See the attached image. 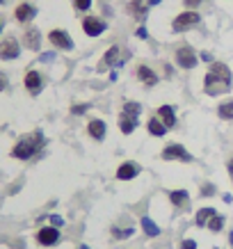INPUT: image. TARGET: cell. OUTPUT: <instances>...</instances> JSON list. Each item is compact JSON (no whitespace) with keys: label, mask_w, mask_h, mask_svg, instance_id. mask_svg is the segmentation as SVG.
I'll list each match as a JSON object with an SVG mask.
<instances>
[{"label":"cell","mask_w":233,"mask_h":249,"mask_svg":"<svg viewBox=\"0 0 233 249\" xmlns=\"http://www.w3.org/2000/svg\"><path fill=\"white\" fill-rule=\"evenodd\" d=\"M233 87V73L224 62H211L208 73L203 76V91L208 96H222L229 94Z\"/></svg>","instance_id":"obj_1"},{"label":"cell","mask_w":233,"mask_h":249,"mask_svg":"<svg viewBox=\"0 0 233 249\" xmlns=\"http://www.w3.org/2000/svg\"><path fill=\"white\" fill-rule=\"evenodd\" d=\"M46 144V137L41 130H35V133H28V135H23L18 142L12 146V158L14 160H32L37 156L41 149H44Z\"/></svg>","instance_id":"obj_2"},{"label":"cell","mask_w":233,"mask_h":249,"mask_svg":"<svg viewBox=\"0 0 233 249\" xmlns=\"http://www.w3.org/2000/svg\"><path fill=\"white\" fill-rule=\"evenodd\" d=\"M174 60L179 64V69L183 71H192V69L199 64V55L190 44H179L176 46V53H174Z\"/></svg>","instance_id":"obj_3"},{"label":"cell","mask_w":233,"mask_h":249,"mask_svg":"<svg viewBox=\"0 0 233 249\" xmlns=\"http://www.w3.org/2000/svg\"><path fill=\"white\" fill-rule=\"evenodd\" d=\"M201 23V14L197 12V9H185V12H180L179 16H174L172 21V30L179 35V32H188L192 28H197Z\"/></svg>","instance_id":"obj_4"},{"label":"cell","mask_w":233,"mask_h":249,"mask_svg":"<svg viewBox=\"0 0 233 249\" xmlns=\"http://www.w3.org/2000/svg\"><path fill=\"white\" fill-rule=\"evenodd\" d=\"M160 158L167 160V162H192V153L183 146V144L179 142H172V144H167L165 149L160 151Z\"/></svg>","instance_id":"obj_5"},{"label":"cell","mask_w":233,"mask_h":249,"mask_svg":"<svg viewBox=\"0 0 233 249\" xmlns=\"http://www.w3.org/2000/svg\"><path fill=\"white\" fill-rule=\"evenodd\" d=\"M106 30H108L106 18H101V16H96V14H85V18H83V32L87 35V37L96 39V37H101Z\"/></svg>","instance_id":"obj_6"},{"label":"cell","mask_w":233,"mask_h":249,"mask_svg":"<svg viewBox=\"0 0 233 249\" xmlns=\"http://www.w3.org/2000/svg\"><path fill=\"white\" fill-rule=\"evenodd\" d=\"M48 41H51V46H53L55 51H64V53L73 51V39L62 28H53V30L48 32Z\"/></svg>","instance_id":"obj_7"},{"label":"cell","mask_w":233,"mask_h":249,"mask_svg":"<svg viewBox=\"0 0 233 249\" xmlns=\"http://www.w3.org/2000/svg\"><path fill=\"white\" fill-rule=\"evenodd\" d=\"M23 85H25V91H28L30 96H39V94L44 91L46 78H44V73H39L37 69H30V71H25Z\"/></svg>","instance_id":"obj_8"},{"label":"cell","mask_w":233,"mask_h":249,"mask_svg":"<svg viewBox=\"0 0 233 249\" xmlns=\"http://www.w3.org/2000/svg\"><path fill=\"white\" fill-rule=\"evenodd\" d=\"M21 57V44H18V39L16 37H5L0 41V60L2 62H14Z\"/></svg>","instance_id":"obj_9"},{"label":"cell","mask_w":233,"mask_h":249,"mask_svg":"<svg viewBox=\"0 0 233 249\" xmlns=\"http://www.w3.org/2000/svg\"><path fill=\"white\" fill-rule=\"evenodd\" d=\"M39 9L32 5V2H28V0H23V2H18L14 9V18L16 23H21V25H32V21L37 18Z\"/></svg>","instance_id":"obj_10"},{"label":"cell","mask_w":233,"mask_h":249,"mask_svg":"<svg viewBox=\"0 0 233 249\" xmlns=\"http://www.w3.org/2000/svg\"><path fill=\"white\" fill-rule=\"evenodd\" d=\"M41 41H44V37H41V30H39V28H35V25H28V28L23 30L21 44L25 46L28 51H32V53H39V51H41Z\"/></svg>","instance_id":"obj_11"},{"label":"cell","mask_w":233,"mask_h":249,"mask_svg":"<svg viewBox=\"0 0 233 249\" xmlns=\"http://www.w3.org/2000/svg\"><path fill=\"white\" fill-rule=\"evenodd\" d=\"M35 240L41 247H55V245H60L62 233H60V229H55V227H41L35 233Z\"/></svg>","instance_id":"obj_12"},{"label":"cell","mask_w":233,"mask_h":249,"mask_svg":"<svg viewBox=\"0 0 233 249\" xmlns=\"http://www.w3.org/2000/svg\"><path fill=\"white\" fill-rule=\"evenodd\" d=\"M121 46H110L106 53H103V57H101V62H98V67H96V71H108V69L112 67V64H117V67H121Z\"/></svg>","instance_id":"obj_13"},{"label":"cell","mask_w":233,"mask_h":249,"mask_svg":"<svg viewBox=\"0 0 233 249\" xmlns=\"http://www.w3.org/2000/svg\"><path fill=\"white\" fill-rule=\"evenodd\" d=\"M140 172H142V167H140V162H135V160H126V162H121L119 167H117V181H133V178H137L140 176Z\"/></svg>","instance_id":"obj_14"},{"label":"cell","mask_w":233,"mask_h":249,"mask_svg":"<svg viewBox=\"0 0 233 249\" xmlns=\"http://www.w3.org/2000/svg\"><path fill=\"white\" fill-rule=\"evenodd\" d=\"M135 76H137V80H140L144 87H156V85H158V80H160L158 73H156L149 64H140V67L135 69Z\"/></svg>","instance_id":"obj_15"},{"label":"cell","mask_w":233,"mask_h":249,"mask_svg":"<svg viewBox=\"0 0 233 249\" xmlns=\"http://www.w3.org/2000/svg\"><path fill=\"white\" fill-rule=\"evenodd\" d=\"M106 133H108V124L103 119H90L87 121V135L96 142H103L106 140Z\"/></svg>","instance_id":"obj_16"},{"label":"cell","mask_w":233,"mask_h":249,"mask_svg":"<svg viewBox=\"0 0 233 249\" xmlns=\"http://www.w3.org/2000/svg\"><path fill=\"white\" fill-rule=\"evenodd\" d=\"M149 9L151 7H149V2H146V0H130V2H128V14L133 16L135 21H140V23L149 16Z\"/></svg>","instance_id":"obj_17"},{"label":"cell","mask_w":233,"mask_h":249,"mask_svg":"<svg viewBox=\"0 0 233 249\" xmlns=\"http://www.w3.org/2000/svg\"><path fill=\"white\" fill-rule=\"evenodd\" d=\"M169 201L174 204L176 211H188L190 208V192L188 190H169Z\"/></svg>","instance_id":"obj_18"},{"label":"cell","mask_w":233,"mask_h":249,"mask_svg":"<svg viewBox=\"0 0 233 249\" xmlns=\"http://www.w3.org/2000/svg\"><path fill=\"white\" fill-rule=\"evenodd\" d=\"M156 117L165 124L167 130L176 128V107L174 106H160L158 110H156Z\"/></svg>","instance_id":"obj_19"},{"label":"cell","mask_w":233,"mask_h":249,"mask_svg":"<svg viewBox=\"0 0 233 249\" xmlns=\"http://www.w3.org/2000/svg\"><path fill=\"white\" fill-rule=\"evenodd\" d=\"M146 130H149L153 137H165L167 135V126L156 117V114L149 117V121H146Z\"/></svg>","instance_id":"obj_20"},{"label":"cell","mask_w":233,"mask_h":249,"mask_svg":"<svg viewBox=\"0 0 233 249\" xmlns=\"http://www.w3.org/2000/svg\"><path fill=\"white\" fill-rule=\"evenodd\" d=\"M137 126H140V121L135 119V117H126V114H119V130L124 133V135H133L137 130Z\"/></svg>","instance_id":"obj_21"},{"label":"cell","mask_w":233,"mask_h":249,"mask_svg":"<svg viewBox=\"0 0 233 249\" xmlns=\"http://www.w3.org/2000/svg\"><path fill=\"white\" fill-rule=\"evenodd\" d=\"M213 215H217V213H215V208H211V206H208V208H201V211H197V215H195V224H197L199 229L208 227V222L213 219Z\"/></svg>","instance_id":"obj_22"},{"label":"cell","mask_w":233,"mask_h":249,"mask_svg":"<svg viewBox=\"0 0 233 249\" xmlns=\"http://www.w3.org/2000/svg\"><path fill=\"white\" fill-rule=\"evenodd\" d=\"M140 224H142V231L149 235V238H158L160 235V227L149 217V215H144V217L140 219Z\"/></svg>","instance_id":"obj_23"},{"label":"cell","mask_w":233,"mask_h":249,"mask_svg":"<svg viewBox=\"0 0 233 249\" xmlns=\"http://www.w3.org/2000/svg\"><path fill=\"white\" fill-rule=\"evenodd\" d=\"M121 114L140 119V114H142V106H140L137 101H124V106H121Z\"/></svg>","instance_id":"obj_24"},{"label":"cell","mask_w":233,"mask_h":249,"mask_svg":"<svg viewBox=\"0 0 233 249\" xmlns=\"http://www.w3.org/2000/svg\"><path fill=\"white\" fill-rule=\"evenodd\" d=\"M217 117L224 121H233V101H222V103H219Z\"/></svg>","instance_id":"obj_25"},{"label":"cell","mask_w":233,"mask_h":249,"mask_svg":"<svg viewBox=\"0 0 233 249\" xmlns=\"http://www.w3.org/2000/svg\"><path fill=\"white\" fill-rule=\"evenodd\" d=\"M224 215H213V219L211 222H208V229H211L213 233H219V231H222V229H224Z\"/></svg>","instance_id":"obj_26"},{"label":"cell","mask_w":233,"mask_h":249,"mask_svg":"<svg viewBox=\"0 0 233 249\" xmlns=\"http://www.w3.org/2000/svg\"><path fill=\"white\" fill-rule=\"evenodd\" d=\"M133 231H135L133 227H126V229L112 227V235L117 238V240H126V238H130V235H133Z\"/></svg>","instance_id":"obj_27"},{"label":"cell","mask_w":233,"mask_h":249,"mask_svg":"<svg viewBox=\"0 0 233 249\" xmlns=\"http://www.w3.org/2000/svg\"><path fill=\"white\" fill-rule=\"evenodd\" d=\"M91 2H94V0H73V9L80 12V14H87L91 9Z\"/></svg>","instance_id":"obj_28"},{"label":"cell","mask_w":233,"mask_h":249,"mask_svg":"<svg viewBox=\"0 0 233 249\" xmlns=\"http://www.w3.org/2000/svg\"><path fill=\"white\" fill-rule=\"evenodd\" d=\"M90 103H78V106H75V103H73V106H71V114H75V117H80V114H85V112H87V110H90Z\"/></svg>","instance_id":"obj_29"},{"label":"cell","mask_w":233,"mask_h":249,"mask_svg":"<svg viewBox=\"0 0 233 249\" xmlns=\"http://www.w3.org/2000/svg\"><path fill=\"white\" fill-rule=\"evenodd\" d=\"M48 222H51V227H55V229L64 227V219H62L60 215H51V217H48Z\"/></svg>","instance_id":"obj_30"},{"label":"cell","mask_w":233,"mask_h":249,"mask_svg":"<svg viewBox=\"0 0 233 249\" xmlns=\"http://www.w3.org/2000/svg\"><path fill=\"white\" fill-rule=\"evenodd\" d=\"M215 192H217V190H215V185H213V183H206V185L201 188V196H213Z\"/></svg>","instance_id":"obj_31"},{"label":"cell","mask_w":233,"mask_h":249,"mask_svg":"<svg viewBox=\"0 0 233 249\" xmlns=\"http://www.w3.org/2000/svg\"><path fill=\"white\" fill-rule=\"evenodd\" d=\"M179 249H197V240H192V238H185V240L179 245Z\"/></svg>","instance_id":"obj_32"},{"label":"cell","mask_w":233,"mask_h":249,"mask_svg":"<svg viewBox=\"0 0 233 249\" xmlns=\"http://www.w3.org/2000/svg\"><path fill=\"white\" fill-rule=\"evenodd\" d=\"M203 0H183V5H185V9H199V5H201Z\"/></svg>","instance_id":"obj_33"},{"label":"cell","mask_w":233,"mask_h":249,"mask_svg":"<svg viewBox=\"0 0 233 249\" xmlns=\"http://www.w3.org/2000/svg\"><path fill=\"white\" fill-rule=\"evenodd\" d=\"M7 85H9L7 73H2V71H0V91H5V89H7Z\"/></svg>","instance_id":"obj_34"},{"label":"cell","mask_w":233,"mask_h":249,"mask_svg":"<svg viewBox=\"0 0 233 249\" xmlns=\"http://www.w3.org/2000/svg\"><path fill=\"white\" fill-rule=\"evenodd\" d=\"M135 35H137L140 39H149V32H146V28H144V25H140V28H137Z\"/></svg>","instance_id":"obj_35"},{"label":"cell","mask_w":233,"mask_h":249,"mask_svg":"<svg viewBox=\"0 0 233 249\" xmlns=\"http://www.w3.org/2000/svg\"><path fill=\"white\" fill-rule=\"evenodd\" d=\"M226 172H229V176H231V183H233V158L226 162Z\"/></svg>","instance_id":"obj_36"},{"label":"cell","mask_w":233,"mask_h":249,"mask_svg":"<svg viewBox=\"0 0 233 249\" xmlns=\"http://www.w3.org/2000/svg\"><path fill=\"white\" fill-rule=\"evenodd\" d=\"M199 57H201L203 62H213V55H211V53H201Z\"/></svg>","instance_id":"obj_37"},{"label":"cell","mask_w":233,"mask_h":249,"mask_svg":"<svg viewBox=\"0 0 233 249\" xmlns=\"http://www.w3.org/2000/svg\"><path fill=\"white\" fill-rule=\"evenodd\" d=\"M149 2V7H156V5H160V0H146Z\"/></svg>","instance_id":"obj_38"},{"label":"cell","mask_w":233,"mask_h":249,"mask_svg":"<svg viewBox=\"0 0 233 249\" xmlns=\"http://www.w3.org/2000/svg\"><path fill=\"white\" fill-rule=\"evenodd\" d=\"M2 28H5V18H0V35H2Z\"/></svg>","instance_id":"obj_39"},{"label":"cell","mask_w":233,"mask_h":249,"mask_svg":"<svg viewBox=\"0 0 233 249\" xmlns=\"http://www.w3.org/2000/svg\"><path fill=\"white\" fill-rule=\"evenodd\" d=\"M229 245H231V247H233V231H231V233H229Z\"/></svg>","instance_id":"obj_40"},{"label":"cell","mask_w":233,"mask_h":249,"mask_svg":"<svg viewBox=\"0 0 233 249\" xmlns=\"http://www.w3.org/2000/svg\"><path fill=\"white\" fill-rule=\"evenodd\" d=\"M78 249H90V247H87V245H80V247H78Z\"/></svg>","instance_id":"obj_41"},{"label":"cell","mask_w":233,"mask_h":249,"mask_svg":"<svg viewBox=\"0 0 233 249\" xmlns=\"http://www.w3.org/2000/svg\"><path fill=\"white\" fill-rule=\"evenodd\" d=\"M5 2H7V0H0V5H5Z\"/></svg>","instance_id":"obj_42"},{"label":"cell","mask_w":233,"mask_h":249,"mask_svg":"<svg viewBox=\"0 0 233 249\" xmlns=\"http://www.w3.org/2000/svg\"><path fill=\"white\" fill-rule=\"evenodd\" d=\"M215 249H217V247H215Z\"/></svg>","instance_id":"obj_43"}]
</instances>
